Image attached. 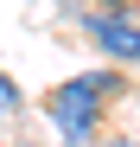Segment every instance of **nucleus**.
<instances>
[{
  "label": "nucleus",
  "mask_w": 140,
  "mask_h": 147,
  "mask_svg": "<svg viewBox=\"0 0 140 147\" xmlns=\"http://www.w3.org/2000/svg\"><path fill=\"white\" fill-rule=\"evenodd\" d=\"M19 109H26V96H19V83L7 77V70H0V128H7V121H13Z\"/></svg>",
  "instance_id": "obj_3"
},
{
  "label": "nucleus",
  "mask_w": 140,
  "mask_h": 147,
  "mask_svg": "<svg viewBox=\"0 0 140 147\" xmlns=\"http://www.w3.org/2000/svg\"><path fill=\"white\" fill-rule=\"evenodd\" d=\"M83 32L96 38L115 64H134V58H140V19H134L127 7H89V13H83Z\"/></svg>",
  "instance_id": "obj_2"
},
{
  "label": "nucleus",
  "mask_w": 140,
  "mask_h": 147,
  "mask_svg": "<svg viewBox=\"0 0 140 147\" xmlns=\"http://www.w3.org/2000/svg\"><path fill=\"white\" fill-rule=\"evenodd\" d=\"M127 90V77L121 70H83V77H70V83H57L51 96H45V115L57 121V134H64V147H89L102 134V121H108V102Z\"/></svg>",
  "instance_id": "obj_1"
},
{
  "label": "nucleus",
  "mask_w": 140,
  "mask_h": 147,
  "mask_svg": "<svg viewBox=\"0 0 140 147\" xmlns=\"http://www.w3.org/2000/svg\"><path fill=\"white\" fill-rule=\"evenodd\" d=\"M51 147H64V141H51Z\"/></svg>",
  "instance_id": "obj_5"
},
{
  "label": "nucleus",
  "mask_w": 140,
  "mask_h": 147,
  "mask_svg": "<svg viewBox=\"0 0 140 147\" xmlns=\"http://www.w3.org/2000/svg\"><path fill=\"white\" fill-rule=\"evenodd\" d=\"M96 7H127V0H96Z\"/></svg>",
  "instance_id": "obj_4"
}]
</instances>
